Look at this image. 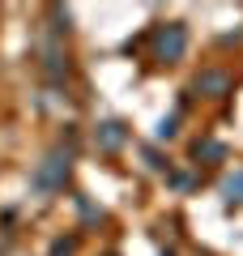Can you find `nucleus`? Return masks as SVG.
<instances>
[{
	"mask_svg": "<svg viewBox=\"0 0 243 256\" xmlns=\"http://www.w3.org/2000/svg\"><path fill=\"white\" fill-rule=\"evenodd\" d=\"M158 137H175V120H162V124H158Z\"/></svg>",
	"mask_w": 243,
	"mask_h": 256,
	"instance_id": "6e6552de",
	"label": "nucleus"
},
{
	"mask_svg": "<svg viewBox=\"0 0 243 256\" xmlns=\"http://www.w3.org/2000/svg\"><path fill=\"white\" fill-rule=\"evenodd\" d=\"M222 196L226 201H243V171H234V175L222 180Z\"/></svg>",
	"mask_w": 243,
	"mask_h": 256,
	"instance_id": "39448f33",
	"label": "nucleus"
},
{
	"mask_svg": "<svg viewBox=\"0 0 243 256\" xmlns=\"http://www.w3.org/2000/svg\"><path fill=\"white\" fill-rule=\"evenodd\" d=\"M72 248H77V244H72V239H60V244L52 248V256H72Z\"/></svg>",
	"mask_w": 243,
	"mask_h": 256,
	"instance_id": "0eeeda50",
	"label": "nucleus"
},
{
	"mask_svg": "<svg viewBox=\"0 0 243 256\" xmlns=\"http://www.w3.org/2000/svg\"><path fill=\"white\" fill-rule=\"evenodd\" d=\"M68 175H72V154L68 150H52L34 171V188L38 192H60L68 184Z\"/></svg>",
	"mask_w": 243,
	"mask_h": 256,
	"instance_id": "f257e3e1",
	"label": "nucleus"
},
{
	"mask_svg": "<svg viewBox=\"0 0 243 256\" xmlns=\"http://www.w3.org/2000/svg\"><path fill=\"white\" fill-rule=\"evenodd\" d=\"M94 141H98V150H120L128 141L124 124H116V120H107V124H98V132H94Z\"/></svg>",
	"mask_w": 243,
	"mask_h": 256,
	"instance_id": "20e7f679",
	"label": "nucleus"
},
{
	"mask_svg": "<svg viewBox=\"0 0 243 256\" xmlns=\"http://www.w3.org/2000/svg\"><path fill=\"white\" fill-rule=\"evenodd\" d=\"M226 90H230V77H226L222 68H205V73L196 77V94H209V98H222Z\"/></svg>",
	"mask_w": 243,
	"mask_h": 256,
	"instance_id": "7ed1b4c3",
	"label": "nucleus"
},
{
	"mask_svg": "<svg viewBox=\"0 0 243 256\" xmlns=\"http://www.w3.org/2000/svg\"><path fill=\"white\" fill-rule=\"evenodd\" d=\"M226 150L218 146V141H196V158H222Z\"/></svg>",
	"mask_w": 243,
	"mask_h": 256,
	"instance_id": "423d86ee",
	"label": "nucleus"
},
{
	"mask_svg": "<svg viewBox=\"0 0 243 256\" xmlns=\"http://www.w3.org/2000/svg\"><path fill=\"white\" fill-rule=\"evenodd\" d=\"M184 52H188V30L180 26V22H171V26H162L158 34H154V56L158 60H184Z\"/></svg>",
	"mask_w": 243,
	"mask_h": 256,
	"instance_id": "f03ea898",
	"label": "nucleus"
}]
</instances>
